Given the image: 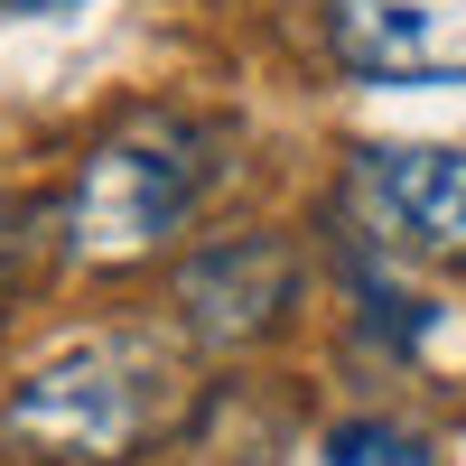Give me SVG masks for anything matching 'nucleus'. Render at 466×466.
<instances>
[{"label":"nucleus","instance_id":"obj_6","mask_svg":"<svg viewBox=\"0 0 466 466\" xmlns=\"http://www.w3.org/2000/svg\"><path fill=\"white\" fill-rule=\"evenodd\" d=\"M37 261H47V206L0 197V318H10V299L37 289Z\"/></svg>","mask_w":466,"mask_h":466},{"label":"nucleus","instance_id":"obj_1","mask_svg":"<svg viewBox=\"0 0 466 466\" xmlns=\"http://www.w3.org/2000/svg\"><path fill=\"white\" fill-rule=\"evenodd\" d=\"M187 364L149 327H103L85 345L47 355L0 401V448L37 466H131L149 439L187 420Z\"/></svg>","mask_w":466,"mask_h":466},{"label":"nucleus","instance_id":"obj_3","mask_svg":"<svg viewBox=\"0 0 466 466\" xmlns=\"http://www.w3.org/2000/svg\"><path fill=\"white\" fill-rule=\"evenodd\" d=\"M345 206L382 252L420 261H466V149H355L345 168Z\"/></svg>","mask_w":466,"mask_h":466},{"label":"nucleus","instance_id":"obj_8","mask_svg":"<svg viewBox=\"0 0 466 466\" xmlns=\"http://www.w3.org/2000/svg\"><path fill=\"white\" fill-rule=\"evenodd\" d=\"M0 10H85V0H0Z\"/></svg>","mask_w":466,"mask_h":466},{"label":"nucleus","instance_id":"obj_5","mask_svg":"<svg viewBox=\"0 0 466 466\" xmlns=\"http://www.w3.org/2000/svg\"><path fill=\"white\" fill-rule=\"evenodd\" d=\"M336 66L364 85H457L466 75V0H327Z\"/></svg>","mask_w":466,"mask_h":466},{"label":"nucleus","instance_id":"obj_7","mask_svg":"<svg viewBox=\"0 0 466 466\" xmlns=\"http://www.w3.org/2000/svg\"><path fill=\"white\" fill-rule=\"evenodd\" d=\"M327 466H420V439H401V430H336Z\"/></svg>","mask_w":466,"mask_h":466},{"label":"nucleus","instance_id":"obj_4","mask_svg":"<svg viewBox=\"0 0 466 466\" xmlns=\"http://www.w3.org/2000/svg\"><path fill=\"white\" fill-rule=\"evenodd\" d=\"M289 308H299V243H280V233H224L177 270V318L215 355L280 336Z\"/></svg>","mask_w":466,"mask_h":466},{"label":"nucleus","instance_id":"obj_2","mask_svg":"<svg viewBox=\"0 0 466 466\" xmlns=\"http://www.w3.org/2000/svg\"><path fill=\"white\" fill-rule=\"evenodd\" d=\"M215 187V131L187 112H131L122 131L94 140L85 177L66 197V261L85 270H131L197 215Z\"/></svg>","mask_w":466,"mask_h":466}]
</instances>
